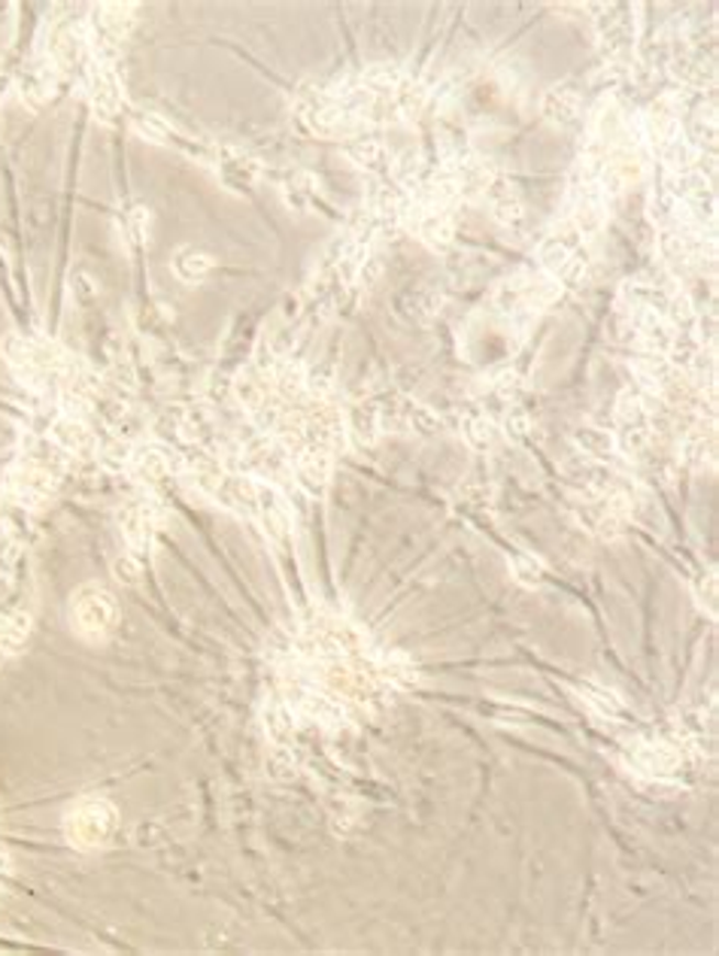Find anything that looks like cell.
I'll use <instances>...</instances> for the list:
<instances>
[{
	"mask_svg": "<svg viewBox=\"0 0 719 956\" xmlns=\"http://www.w3.org/2000/svg\"><path fill=\"white\" fill-rule=\"evenodd\" d=\"M115 623V604L98 586H86L76 595V626L82 635L89 638H103L107 631L113 629Z\"/></svg>",
	"mask_w": 719,
	"mask_h": 956,
	"instance_id": "cell-2",
	"label": "cell"
},
{
	"mask_svg": "<svg viewBox=\"0 0 719 956\" xmlns=\"http://www.w3.org/2000/svg\"><path fill=\"white\" fill-rule=\"evenodd\" d=\"M115 814L113 807L103 805V802H82L70 814V823H67V835L74 838L79 847H98L110 838L113 832Z\"/></svg>",
	"mask_w": 719,
	"mask_h": 956,
	"instance_id": "cell-1",
	"label": "cell"
}]
</instances>
